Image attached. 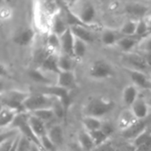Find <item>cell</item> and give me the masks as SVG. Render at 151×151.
<instances>
[{
	"label": "cell",
	"instance_id": "obj_1",
	"mask_svg": "<svg viewBox=\"0 0 151 151\" xmlns=\"http://www.w3.org/2000/svg\"><path fill=\"white\" fill-rule=\"evenodd\" d=\"M61 6L58 3L50 1H37L34 3V22L35 28L45 35L51 32L54 17L60 12Z\"/></svg>",
	"mask_w": 151,
	"mask_h": 151
},
{
	"label": "cell",
	"instance_id": "obj_2",
	"mask_svg": "<svg viewBox=\"0 0 151 151\" xmlns=\"http://www.w3.org/2000/svg\"><path fill=\"white\" fill-rule=\"evenodd\" d=\"M115 108V103L110 98L95 96L89 98L83 105L82 112L84 116L101 119L110 113Z\"/></svg>",
	"mask_w": 151,
	"mask_h": 151
},
{
	"label": "cell",
	"instance_id": "obj_3",
	"mask_svg": "<svg viewBox=\"0 0 151 151\" xmlns=\"http://www.w3.org/2000/svg\"><path fill=\"white\" fill-rule=\"evenodd\" d=\"M66 7L83 25L90 27H93L95 26L93 24V21L96 18V9L90 2L88 1L72 2L70 5Z\"/></svg>",
	"mask_w": 151,
	"mask_h": 151
},
{
	"label": "cell",
	"instance_id": "obj_4",
	"mask_svg": "<svg viewBox=\"0 0 151 151\" xmlns=\"http://www.w3.org/2000/svg\"><path fill=\"white\" fill-rule=\"evenodd\" d=\"M56 96L43 93L30 94L28 98L23 104L25 112H33L42 109H52L56 101Z\"/></svg>",
	"mask_w": 151,
	"mask_h": 151
},
{
	"label": "cell",
	"instance_id": "obj_5",
	"mask_svg": "<svg viewBox=\"0 0 151 151\" xmlns=\"http://www.w3.org/2000/svg\"><path fill=\"white\" fill-rule=\"evenodd\" d=\"M30 96L29 92L17 90V89H11L2 93L1 96V104L2 106L9 107L17 111L25 112L23 104L26 100Z\"/></svg>",
	"mask_w": 151,
	"mask_h": 151
},
{
	"label": "cell",
	"instance_id": "obj_6",
	"mask_svg": "<svg viewBox=\"0 0 151 151\" xmlns=\"http://www.w3.org/2000/svg\"><path fill=\"white\" fill-rule=\"evenodd\" d=\"M88 74L96 80L110 79L114 75V68L109 62L99 59L91 64L88 69Z\"/></svg>",
	"mask_w": 151,
	"mask_h": 151
},
{
	"label": "cell",
	"instance_id": "obj_7",
	"mask_svg": "<svg viewBox=\"0 0 151 151\" xmlns=\"http://www.w3.org/2000/svg\"><path fill=\"white\" fill-rule=\"evenodd\" d=\"M56 85L69 91L74 89L77 82L73 72H60L56 76Z\"/></svg>",
	"mask_w": 151,
	"mask_h": 151
},
{
	"label": "cell",
	"instance_id": "obj_8",
	"mask_svg": "<svg viewBox=\"0 0 151 151\" xmlns=\"http://www.w3.org/2000/svg\"><path fill=\"white\" fill-rule=\"evenodd\" d=\"M139 119L135 117V115L133 113L130 108L123 110L117 119V126L119 128V130L125 131L128 128H130L132 126H134Z\"/></svg>",
	"mask_w": 151,
	"mask_h": 151
},
{
	"label": "cell",
	"instance_id": "obj_9",
	"mask_svg": "<svg viewBox=\"0 0 151 151\" xmlns=\"http://www.w3.org/2000/svg\"><path fill=\"white\" fill-rule=\"evenodd\" d=\"M127 72L128 73L129 77L131 78L133 84L137 88H141L143 89H149L151 88V83L148 76L142 71L134 70L130 68H127Z\"/></svg>",
	"mask_w": 151,
	"mask_h": 151
},
{
	"label": "cell",
	"instance_id": "obj_10",
	"mask_svg": "<svg viewBox=\"0 0 151 151\" xmlns=\"http://www.w3.org/2000/svg\"><path fill=\"white\" fill-rule=\"evenodd\" d=\"M35 38V31L31 27H25L19 30L14 36L13 41L19 46L30 45Z\"/></svg>",
	"mask_w": 151,
	"mask_h": 151
},
{
	"label": "cell",
	"instance_id": "obj_11",
	"mask_svg": "<svg viewBox=\"0 0 151 151\" xmlns=\"http://www.w3.org/2000/svg\"><path fill=\"white\" fill-rule=\"evenodd\" d=\"M124 60L126 63H127L129 65L130 69H134V70H138V71H143L148 67V65L146 63L145 58L136 54V53H132V52H128L126 53V55L124 56Z\"/></svg>",
	"mask_w": 151,
	"mask_h": 151
},
{
	"label": "cell",
	"instance_id": "obj_12",
	"mask_svg": "<svg viewBox=\"0 0 151 151\" xmlns=\"http://www.w3.org/2000/svg\"><path fill=\"white\" fill-rule=\"evenodd\" d=\"M130 109L139 120H144L150 113V105L148 102L142 96L138 97V99L132 104Z\"/></svg>",
	"mask_w": 151,
	"mask_h": 151
},
{
	"label": "cell",
	"instance_id": "obj_13",
	"mask_svg": "<svg viewBox=\"0 0 151 151\" xmlns=\"http://www.w3.org/2000/svg\"><path fill=\"white\" fill-rule=\"evenodd\" d=\"M59 38L61 43V52L73 58V46L75 37L73 35L71 29L68 28L61 36H59Z\"/></svg>",
	"mask_w": 151,
	"mask_h": 151
},
{
	"label": "cell",
	"instance_id": "obj_14",
	"mask_svg": "<svg viewBox=\"0 0 151 151\" xmlns=\"http://www.w3.org/2000/svg\"><path fill=\"white\" fill-rule=\"evenodd\" d=\"M74 35L75 38H78L86 43H90L93 42L95 38L94 35L91 32V27H86V26H81V25H77V26H73L69 27Z\"/></svg>",
	"mask_w": 151,
	"mask_h": 151
},
{
	"label": "cell",
	"instance_id": "obj_15",
	"mask_svg": "<svg viewBox=\"0 0 151 151\" xmlns=\"http://www.w3.org/2000/svg\"><path fill=\"white\" fill-rule=\"evenodd\" d=\"M19 112L11 109L9 107H5V106H2L1 107V111H0V127L1 129H7L9 128L12 124L13 123V121L15 120L17 115Z\"/></svg>",
	"mask_w": 151,
	"mask_h": 151
},
{
	"label": "cell",
	"instance_id": "obj_16",
	"mask_svg": "<svg viewBox=\"0 0 151 151\" xmlns=\"http://www.w3.org/2000/svg\"><path fill=\"white\" fill-rule=\"evenodd\" d=\"M27 120H28V124L32 132L34 133V134L37 137L39 141L42 137L48 134V129L46 128L45 123L43 121L40 120L39 119L35 118L30 113H28Z\"/></svg>",
	"mask_w": 151,
	"mask_h": 151
},
{
	"label": "cell",
	"instance_id": "obj_17",
	"mask_svg": "<svg viewBox=\"0 0 151 151\" xmlns=\"http://www.w3.org/2000/svg\"><path fill=\"white\" fill-rule=\"evenodd\" d=\"M148 128L147 123L145 120H139L137 121L134 126H132L130 128L122 131V136L127 140L134 141L135 138H137L139 135H141L143 132H145Z\"/></svg>",
	"mask_w": 151,
	"mask_h": 151
},
{
	"label": "cell",
	"instance_id": "obj_18",
	"mask_svg": "<svg viewBox=\"0 0 151 151\" xmlns=\"http://www.w3.org/2000/svg\"><path fill=\"white\" fill-rule=\"evenodd\" d=\"M132 146L137 151H151V134L148 128L132 142Z\"/></svg>",
	"mask_w": 151,
	"mask_h": 151
},
{
	"label": "cell",
	"instance_id": "obj_19",
	"mask_svg": "<svg viewBox=\"0 0 151 151\" xmlns=\"http://www.w3.org/2000/svg\"><path fill=\"white\" fill-rule=\"evenodd\" d=\"M48 136L57 149H59L64 144L65 135H64V130L61 126L59 125L52 126L50 129H48Z\"/></svg>",
	"mask_w": 151,
	"mask_h": 151
},
{
	"label": "cell",
	"instance_id": "obj_20",
	"mask_svg": "<svg viewBox=\"0 0 151 151\" xmlns=\"http://www.w3.org/2000/svg\"><path fill=\"white\" fill-rule=\"evenodd\" d=\"M28 75H29L30 79L33 81H35V83L40 84L41 86H50V85H54L55 84L48 77L47 73H44L40 68H34V69L29 70Z\"/></svg>",
	"mask_w": 151,
	"mask_h": 151
},
{
	"label": "cell",
	"instance_id": "obj_21",
	"mask_svg": "<svg viewBox=\"0 0 151 151\" xmlns=\"http://www.w3.org/2000/svg\"><path fill=\"white\" fill-rule=\"evenodd\" d=\"M139 96H139L138 88L136 86H134V84L127 85L123 89V92H122V100H123V102H124V104L126 105L129 106V108L138 99Z\"/></svg>",
	"mask_w": 151,
	"mask_h": 151
},
{
	"label": "cell",
	"instance_id": "obj_22",
	"mask_svg": "<svg viewBox=\"0 0 151 151\" xmlns=\"http://www.w3.org/2000/svg\"><path fill=\"white\" fill-rule=\"evenodd\" d=\"M45 48L54 55H59L61 54V43H60V38L58 35L50 33L46 35L45 40Z\"/></svg>",
	"mask_w": 151,
	"mask_h": 151
},
{
	"label": "cell",
	"instance_id": "obj_23",
	"mask_svg": "<svg viewBox=\"0 0 151 151\" xmlns=\"http://www.w3.org/2000/svg\"><path fill=\"white\" fill-rule=\"evenodd\" d=\"M58 55H54V54L49 55L46 58V59L42 62L41 66L37 68H40L46 73H55L56 75H58L60 73L58 67Z\"/></svg>",
	"mask_w": 151,
	"mask_h": 151
},
{
	"label": "cell",
	"instance_id": "obj_24",
	"mask_svg": "<svg viewBox=\"0 0 151 151\" xmlns=\"http://www.w3.org/2000/svg\"><path fill=\"white\" fill-rule=\"evenodd\" d=\"M68 28H69V27L66 24V22L63 17V14H61V10H60V12L53 19L50 33H53L58 36H61Z\"/></svg>",
	"mask_w": 151,
	"mask_h": 151
},
{
	"label": "cell",
	"instance_id": "obj_25",
	"mask_svg": "<svg viewBox=\"0 0 151 151\" xmlns=\"http://www.w3.org/2000/svg\"><path fill=\"white\" fill-rule=\"evenodd\" d=\"M77 142L83 151H93L96 149L94 142L88 132L82 130L80 131L77 136Z\"/></svg>",
	"mask_w": 151,
	"mask_h": 151
},
{
	"label": "cell",
	"instance_id": "obj_26",
	"mask_svg": "<svg viewBox=\"0 0 151 151\" xmlns=\"http://www.w3.org/2000/svg\"><path fill=\"white\" fill-rule=\"evenodd\" d=\"M140 41H141V38L137 36H122L119 40L117 45L123 51H125L126 53H128L135 46H138Z\"/></svg>",
	"mask_w": 151,
	"mask_h": 151
},
{
	"label": "cell",
	"instance_id": "obj_27",
	"mask_svg": "<svg viewBox=\"0 0 151 151\" xmlns=\"http://www.w3.org/2000/svg\"><path fill=\"white\" fill-rule=\"evenodd\" d=\"M120 34V33H119ZM119 34L118 32H116L113 29H110V28H106L103 31L102 35H101V40L102 42L106 45V46H113V45H117L119 40L123 36H119ZM121 35V34H120Z\"/></svg>",
	"mask_w": 151,
	"mask_h": 151
},
{
	"label": "cell",
	"instance_id": "obj_28",
	"mask_svg": "<svg viewBox=\"0 0 151 151\" xmlns=\"http://www.w3.org/2000/svg\"><path fill=\"white\" fill-rule=\"evenodd\" d=\"M74 58L61 53L58 56V67L59 69V72H73L74 62Z\"/></svg>",
	"mask_w": 151,
	"mask_h": 151
},
{
	"label": "cell",
	"instance_id": "obj_29",
	"mask_svg": "<svg viewBox=\"0 0 151 151\" xmlns=\"http://www.w3.org/2000/svg\"><path fill=\"white\" fill-rule=\"evenodd\" d=\"M102 125H103V121L101 120V119L88 117V116H84L82 119V126L84 127V130L88 133L100 130Z\"/></svg>",
	"mask_w": 151,
	"mask_h": 151
},
{
	"label": "cell",
	"instance_id": "obj_30",
	"mask_svg": "<svg viewBox=\"0 0 151 151\" xmlns=\"http://www.w3.org/2000/svg\"><path fill=\"white\" fill-rule=\"evenodd\" d=\"M138 20L129 19L127 20L119 29V33L123 36H135Z\"/></svg>",
	"mask_w": 151,
	"mask_h": 151
},
{
	"label": "cell",
	"instance_id": "obj_31",
	"mask_svg": "<svg viewBox=\"0 0 151 151\" xmlns=\"http://www.w3.org/2000/svg\"><path fill=\"white\" fill-rule=\"evenodd\" d=\"M87 45L85 42L75 38L74 41V46H73V58L76 59H81L84 58L87 52Z\"/></svg>",
	"mask_w": 151,
	"mask_h": 151
},
{
	"label": "cell",
	"instance_id": "obj_32",
	"mask_svg": "<svg viewBox=\"0 0 151 151\" xmlns=\"http://www.w3.org/2000/svg\"><path fill=\"white\" fill-rule=\"evenodd\" d=\"M30 114H32L33 116H35V118L39 119L40 120L43 121L44 123L51 120L53 118H55V113L53 111L52 109H42V110H38L33 112H30Z\"/></svg>",
	"mask_w": 151,
	"mask_h": 151
},
{
	"label": "cell",
	"instance_id": "obj_33",
	"mask_svg": "<svg viewBox=\"0 0 151 151\" xmlns=\"http://www.w3.org/2000/svg\"><path fill=\"white\" fill-rule=\"evenodd\" d=\"M93 142H94V144L96 146V148L106 143L109 140V137L100 129V130H96V131H94V132H91L89 133Z\"/></svg>",
	"mask_w": 151,
	"mask_h": 151
},
{
	"label": "cell",
	"instance_id": "obj_34",
	"mask_svg": "<svg viewBox=\"0 0 151 151\" xmlns=\"http://www.w3.org/2000/svg\"><path fill=\"white\" fill-rule=\"evenodd\" d=\"M127 12H128L131 15L134 16H140L144 14L147 12V8L144 5L139 4H130L127 5L126 7Z\"/></svg>",
	"mask_w": 151,
	"mask_h": 151
},
{
	"label": "cell",
	"instance_id": "obj_35",
	"mask_svg": "<svg viewBox=\"0 0 151 151\" xmlns=\"http://www.w3.org/2000/svg\"><path fill=\"white\" fill-rule=\"evenodd\" d=\"M149 34H150V30H149V27H148V24H147L145 19L138 20L135 36L142 39V38L145 37L146 35H148Z\"/></svg>",
	"mask_w": 151,
	"mask_h": 151
},
{
	"label": "cell",
	"instance_id": "obj_36",
	"mask_svg": "<svg viewBox=\"0 0 151 151\" xmlns=\"http://www.w3.org/2000/svg\"><path fill=\"white\" fill-rule=\"evenodd\" d=\"M40 145L42 150H43L44 151H58L55 145L50 140L48 134L40 139Z\"/></svg>",
	"mask_w": 151,
	"mask_h": 151
},
{
	"label": "cell",
	"instance_id": "obj_37",
	"mask_svg": "<svg viewBox=\"0 0 151 151\" xmlns=\"http://www.w3.org/2000/svg\"><path fill=\"white\" fill-rule=\"evenodd\" d=\"M138 47L145 51V53H151V33L141 39Z\"/></svg>",
	"mask_w": 151,
	"mask_h": 151
},
{
	"label": "cell",
	"instance_id": "obj_38",
	"mask_svg": "<svg viewBox=\"0 0 151 151\" xmlns=\"http://www.w3.org/2000/svg\"><path fill=\"white\" fill-rule=\"evenodd\" d=\"M31 143H32V142L30 140H28L27 137H25L24 135H22L20 134V139H19L17 151H29L30 147H31Z\"/></svg>",
	"mask_w": 151,
	"mask_h": 151
},
{
	"label": "cell",
	"instance_id": "obj_39",
	"mask_svg": "<svg viewBox=\"0 0 151 151\" xmlns=\"http://www.w3.org/2000/svg\"><path fill=\"white\" fill-rule=\"evenodd\" d=\"M18 136L0 142V151H11L12 148L13 147V145L15 143V141H16V139H17Z\"/></svg>",
	"mask_w": 151,
	"mask_h": 151
},
{
	"label": "cell",
	"instance_id": "obj_40",
	"mask_svg": "<svg viewBox=\"0 0 151 151\" xmlns=\"http://www.w3.org/2000/svg\"><path fill=\"white\" fill-rule=\"evenodd\" d=\"M0 17L3 21L9 20L12 17V10L7 5H3L0 9Z\"/></svg>",
	"mask_w": 151,
	"mask_h": 151
},
{
	"label": "cell",
	"instance_id": "obj_41",
	"mask_svg": "<svg viewBox=\"0 0 151 151\" xmlns=\"http://www.w3.org/2000/svg\"><path fill=\"white\" fill-rule=\"evenodd\" d=\"M101 130H102L108 137H110V136L113 134V132H114V128H113L112 125H111L110 122H103Z\"/></svg>",
	"mask_w": 151,
	"mask_h": 151
},
{
	"label": "cell",
	"instance_id": "obj_42",
	"mask_svg": "<svg viewBox=\"0 0 151 151\" xmlns=\"http://www.w3.org/2000/svg\"><path fill=\"white\" fill-rule=\"evenodd\" d=\"M93 151H115L114 150V148L107 142L106 143L96 148Z\"/></svg>",
	"mask_w": 151,
	"mask_h": 151
},
{
	"label": "cell",
	"instance_id": "obj_43",
	"mask_svg": "<svg viewBox=\"0 0 151 151\" xmlns=\"http://www.w3.org/2000/svg\"><path fill=\"white\" fill-rule=\"evenodd\" d=\"M29 151H42V148L40 146H38L36 143H34L32 142L31 143V147H30V150Z\"/></svg>",
	"mask_w": 151,
	"mask_h": 151
},
{
	"label": "cell",
	"instance_id": "obj_44",
	"mask_svg": "<svg viewBox=\"0 0 151 151\" xmlns=\"http://www.w3.org/2000/svg\"><path fill=\"white\" fill-rule=\"evenodd\" d=\"M19 139H20V134L17 137L16 141H15V143L13 145V147L12 148L11 151H17L18 150V146H19Z\"/></svg>",
	"mask_w": 151,
	"mask_h": 151
},
{
	"label": "cell",
	"instance_id": "obj_45",
	"mask_svg": "<svg viewBox=\"0 0 151 151\" xmlns=\"http://www.w3.org/2000/svg\"><path fill=\"white\" fill-rule=\"evenodd\" d=\"M144 58H145V60H146V63H147L148 66L151 67V53H146L144 55Z\"/></svg>",
	"mask_w": 151,
	"mask_h": 151
},
{
	"label": "cell",
	"instance_id": "obj_46",
	"mask_svg": "<svg viewBox=\"0 0 151 151\" xmlns=\"http://www.w3.org/2000/svg\"><path fill=\"white\" fill-rule=\"evenodd\" d=\"M147 24H148V27H149V30H150V34L151 33V16H149L145 19Z\"/></svg>",
	"mask_w": 151,
	"mask_h": 151
},
{
	"label": "cell",
	"instance_id": "obj_47",
	"mask_svg": "<svg viewBox=\"0 0 151 151\" xmlns=\"http://www.w3.org/2000/svg\"><path fill=\"white\" fill-rule=\"evenodd\" d=\"M148 131H149V133L151 134V124L148 127Z\"/></svg>",
	"mask_w": 151,
	"mask_h": 151
},
{
	"label": "cell",
	"instance_id": "obj_48",
	"mask_svg": "<svg viewBox=\"0 0 151 151\" xmlns=\"http://www.w3.org/2000/svg\"><path fill=\"white\" fill-rule=\"evenodd\" d=\"M58 151H68V150H59Z\"/></svg>",
	"mask_w": 151,
	"mask_h": 151
}]
</instances>
